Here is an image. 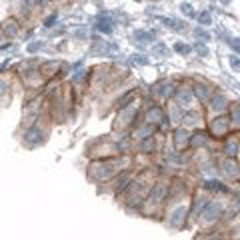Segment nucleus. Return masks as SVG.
<instances>
[]
</instances>
